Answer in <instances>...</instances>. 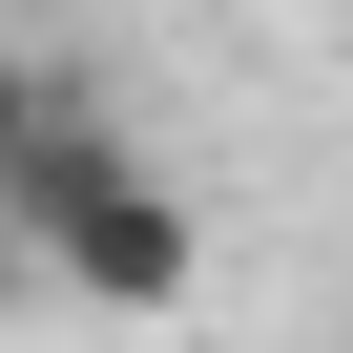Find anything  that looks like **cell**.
<instances>
[{
  "instance_id": "obj_1",
  "label": "cell",
  "mask_w": 353,
  "mask_h": 353,
  "mask_svg": "<svg viewBox=\"0 0 353 353\" xmlns=\"http://www.w3.org/2000/svg\"><path fill=\"white\" fill-rule=\"evenodd\" d=\"M0 208L42 229V270H63L83 312H188V291H208V208L166 188V166H145L83 83H63V125L21 145V188H0Z\"/></svg>"
},
{
  "instance_id": "obj_2",
  "label": "cell",
  "mask_w": 353,
  "mask_h": 353,
  "mask_svg": "<svg viewBox=\"0 0 353 353\" xmlns=\"http://www.w3.org/2000/svg\"><path fill=\"white\" fill-rule=\"evenodd\" d=\"M63 125V63H21V42H0V188H21V145Z\"/></svg>"
},
{
  "instance_id": "obj_3",
  "label": "cell",
  "mask_w": 353,
  "mask_h": 353,
  "mask_svg": "<svg viewBox=\"0 0 353 353\" xmlns=\"http://www.w3.org/2000/svg\"><path fill=\"white\" fill-rule=\"evenodd\" d=\"M42 291H63V270H42V229L0 208V312H42Z\"/></svg>"
}]
</instances>
